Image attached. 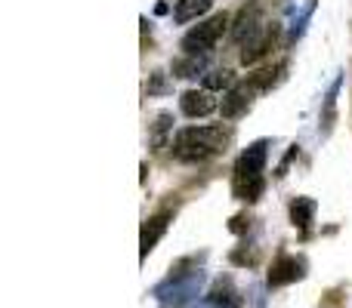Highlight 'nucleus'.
I'll return each instance as SVG.
<instances>
[{
    "label": "nucleus",
    "instance_id": "9",
    "mask_svg": "<svg viewBox=\"0 0 352 308\" xmlns=\"http://www.w3.org/2000/svg\"><path fill=\"white\" fill-rule=\"evenodd\" d=\"M179 108L186 117H207L217 111V99L207 90H186L179 99Z\"/></svg>",
    "mask_w": 352,
    "mask_h": 308
},
{
    "label": "nucleus",
    "instance_id": "4",
    "mask_svg": "<svg viewBox=\"0 0 352 308\" xmlns=\"http://www.w3.org/2000/svg\"><path fill=\"white\" fill-rule=\"evenodd\" d=\"M263 6L260 0H248V3L241 6V10L235 12V19H232V28H229V37L232 43H248L250 37L256 34V31L263 28Z\"/></svg>",
    "mask_w": 352,
    "mask_h": 308
},
{
    "label": "nucleus",
    "instance_id": "6",
    "mask_svg": "<svg viewBox=\"0 0 352 308\" xmlns=\"http://www.w3.org/2000/svg\"><path fill=\"white\" fill-rule=\"evenodd\" d=\"M201 287V272H192L188 278H170L167 284L158 287V299L164 303H182V299H192Z\"/></svg>",
    "mask_w": 352,
    "mask_h": 308
},
{
    "label": "nucleus",
    "instance_id": "3",
    "mask_svg": "<svg viewBox=\"0 0 352 308\" xmlns=\"http://www.w3.org/2000/svg\"><path fill=\"white\" fill-rule=\"evenodd\" d=\"M229 28H232L229 12H217V16L204 19L201 25H195L192 31H186V37L179 40V49L186 56H207Z\"/></svg>",
    "mask_w": 352,
    "mask_h": 308
},
{
    "label": "nucleus",
    "instance_id": "2",
    "mask_svg": "<svg viewBox=\"0 0 352 308\" xmlns=\"http://www.w3.org/2000/svg\"><path fill=\"white\" fill-rule=\"evenodd\" d=\"M226 142H229V133L223 127H186L173 139V157L182 163L210 161L226 152Z\"/></svg>",
    "mask_w": 352,
    "mask_h": 308
},
{
    "label": "nucleus",
    "instance_id": "15",
    "mask_svg": "<svg viewBox=\"0 0 352 308\" xmlns=\"http://www.w3.org/2000/svg\"><path fill=\"white\" fill-rule=\"evenodd\" d=\"M204 56H182V59H176L173 62V78H182V80H188V78H198V74H204Z\"/></svg>",
    "mask_w": 352,
    "mask_h": 308
},
{
    "label": "nucleus",
    "instance_id": "1",
    "mask_svg": "<svg viewBox=\"0 0 352 308\" xmlns=\"http://www.w3.org/2000/svg\"><path fill=\"white\" fill-rule=\"evenodd\" d=\"M266 161H269V142L256 139L254 145H248L241 152V157L235 161V179H232V191L238 200L244 204H256L266 191Z\"/></svg>",
    "mask_w": 352,
    "mask_h": 308
},
{
    "label": "nucleus",
    "instance_id": "20",
    "mask_svg": "<svg viewBox=\"0 0 352 308\" xmlns=\"http://www.w3.org/2000/svg\"><path fill=\"white\" fill-rule=\"evenodd\" d=\"M232 262H235V265H254L256 256L254 253H244V250H235V253H232Z\"/></svg>",
    "mask_w": 352,
    "mask_h": 308
},
{
    "label": "nucleus",
    "instance_id": "5",
    "mask_svg": "<svg viewBox=\"0 0 352 308\" xmlns=\"http://www.w3.org/2000/svg\"><path fill=\"white\" fill-rule=\"evenodd\" d=\"M278 28H281V25H263V28L256 31V34L250 37L248 43H244V49H241V65H256V62H260L263 56L272 49L275 37H278Z\"/></svg>",
    "mask_w": 352,
    "mask_h": 308
},
{
    "label": "nucleus",
    "instance_id": "8",
    "mask_svg": "<svg viewBox=\"0 0 352 308\" xmlns=\"http://www.w3.org/2000/svg\"><path fill=\"white\" fill-rule=\"evenodd\" d=\"M303 278V259L297 256H278L269 268V287H285V284H294V281Z\"/></svg>",
    "mask_w": 352,
    "mask_h": 308
},
{
    "label": "nucleus",
    "instance_id": "19",
    "mask_svg": "<svg viewBox=\"0 0 352 308\" xmlns=\"http://www.w3.org/2000/svg\"><path fill=\"white\" fill-rule=\"evenodd\" d=\"M248 228H250V216H248V213H238V216H232V222H229L232 235H244Z\"/></svg>",
    "mask_w": 352,
    "mask_h": 308
},
{
    "label": "nucleus",
    "instance_id": "12",
    "mask_svg": "<svg viewBox=\"0 0 352 308\" xmlns=\"http://www.w3.org/2000/svg\"><path fill=\"white\" fill-rule=\"evenodd\" d=\"M170 133H173V115L170 111H161L152 123V133H148V145H152V152H164L167 142H170Z\"/></svg>",
    "mask_w": 352,
    "mask_h": 308
},
{
    "label": "nucleus",
    "instance_id": "18",
    "mask_svg": "<svg viewBox=\"0 0 352 308\" xmlns=\"http://www.w3.org/2000/svg\"><path fill=\"white\" fill-rule=\"evenodd\" d=\"M210 303L213 305H238V299H235V293H232V287H229V281H219L217 287H213V293H210Z\"/></svg>",
    "mask_w": 352,
    "mask_h": 308
},
{
    "label": "nucleus",
    "instance_id": "11",
    "mask_svg": "<svg viewBox=\"0 0 352 308\" xmlns=\"http://www.w3.org/2000/svg\"><path fill=\"white\" fill-rule=\"evenodd\" d=\"M164 231H167V213H161V216L146 219V225H142V237H140L142 259H146V256L155 250V244L161 241V235H164Z\"/></svg>",
    "mask_w": 352,
    "mask_h": 308
},
{
    "label": "nucleus",
    "instance_id": "13",
    "mask_svg": "<svg viewBox=\"0 0 352 308\" xmlns=\"http://www.w3.org/2000/svg\"><path fill=\"white\" fill-rule=\"evenodd\" d=\"M210 6H213V0H176L173 19H176L179 25H186V22H192V19L204 16Z\"/></svg>",
    "mask_w": 352,
    "mask_h": 308
},
{
    "label": "nucleus",
    "instance_id": "17",
    "mask_svg": "<svg viewBox=\"0 0 352 308\" xmlns=\"http://www.w3.org/2000/svg\"><path fill=\"white\" fill-rule=\"evenodd\" d=\"M170 93V80H167L164 71H152L146 80V96H164Z\"/></svg>",
    "mask_w": 352,
    "mask_h": 308
},
{
    "label": "nucleus",
    "instance_id": "10",
    "mask_svg": "<svg viewBox=\"0 0 352 308\" xmlns=\"http://www.w3.org/2000/svg\"><path fill=\"white\" fill-rule=\"evenodd\" d=\"M285 71H287V59H281L275 68H266V71L250 74L248 84H250V90L254 93H266V90H272V86H278L281 80H285Z\"/></svg>",
    "mask_w": 352,
    "mask_h": 308
},
{
    "label": "nucleus",
    "instance_id": "7",
    "mask_svg": "<svg viewBox=\"0 0 352 308\" xmlns=\"http://www.w3.org/2000/svg\"><path fill=\"white\" fill-rule=\"evenodd\" d=\"M250 99H254V90H250V84L232 86V90L223 96V102H219V115H223L226 121H235V117L248 115Z\"/></svg>",
    "mask_w": 352,
    "mask_h": 308
},
{
    "label": "nucleus",
    "instance_id": "16",
    "mask_svg": "<svg viewBox=\"0 0 352 308\" xmlns=\"http://www.w3.org/2000/svg\"><path fill=\"white\" fill-rule=\"evenodd\" d=\"M235 84V74L229 68H217V71H207L204 74V90L207 93H217V90H232Z\"/></svg>",
    "mask_w": 352,
    "mask_h": 308
},
{
    "label": "nucleus",
    "instance_id": "14",
    "mask_svg": "<svg viewBox=\"0 0 352 308\" xmlns=\"http://www.w3.org/2000/svg\"><path fill=\"white\" fill-rule=\"evenodd\" d=\"M312 219H316V200H312V198H294V204H291V222L297 225L300 231H306L312 225Z\"/></svg>",
    "mask_w": 352,
    "mask_h": 308
}]
</instances>
